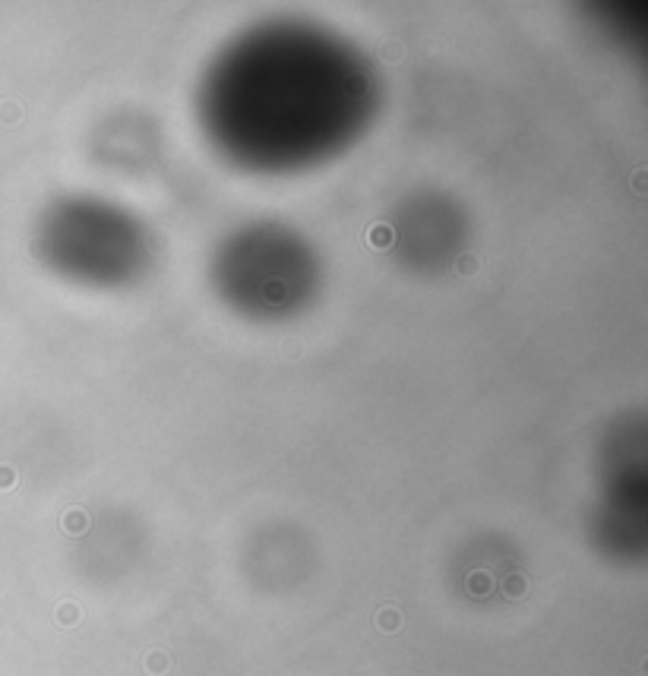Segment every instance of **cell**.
I'll return each mask as SVG.
<instances>
[{
    "label": "cell",
    "instance_id": "1",
    "mask_svg": "<svg viewBox=\"0 0 648 676\" xmlns=\"http://www.w3.org/2000/svg\"><path fill=\"white\" fill-rule=\"evenodd\" d=\"M377 623H380V629H383V632H392V629H399V623H402V617H399V610L386 607V610H383V613H380V619H377Z\"/></svg>",
    "mask_w": 648,
    "mask_h": 676
},
{
    "label": "cell",
    "instance_id": "2",
    "mask_svg": "<svg viewBox=\"0 0 648 676\" xmlns=\"http://www.w3.org/2000/svg\"><path fill=\"white\" fill-rule=\"evenodd\" d=\"M164 667H168V657H164V654H149V670H152V673H162Z\"/></svg>",
    "mask_w": 648,
    "mask_h": 676
},
{
    "label": "cell",
    "instance_id": "3",
    "mask_svg": "<svg viewBox=\"0 0 648 676\" xmlns=\"http://www.w3.org/2000/svg\"><path fill=\"white\" fill-rule=\"evenodd\" d=\"M522 591H525V581H522V579H509L506 581V595L509 597H519Z\"/></svg>",
    "mask_w": 648,
    "mask_h": 676
},
{
    "label": "cell",
    "instance_id": "4",
    "mask_svg": "<svg viewBox=\"0 0 648 676\" xmlns=\"http://www.w3.org/2000/svg\"><path fill=\"white\" fill-rule=\"evenodd\" d=\"M60 623H76V607L73 603H67V607H60Z\"/></svg>",
    "mask_w": 648,
    "mask_h": 676
}]
</instances>
